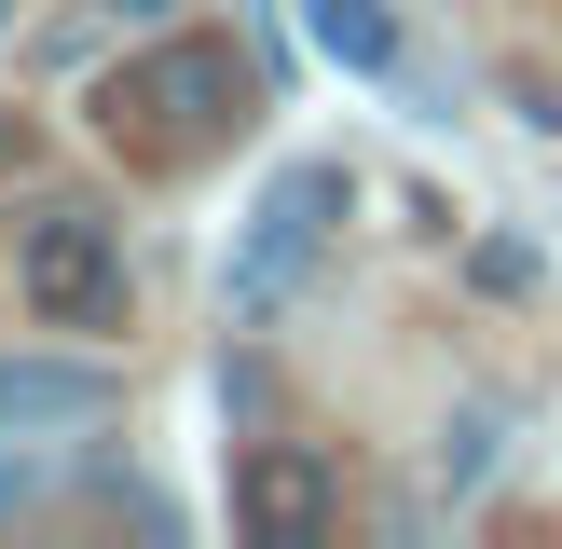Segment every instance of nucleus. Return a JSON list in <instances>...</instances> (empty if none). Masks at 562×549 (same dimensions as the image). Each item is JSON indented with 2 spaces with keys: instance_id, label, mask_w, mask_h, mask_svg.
I'll use <instances>...</instances> for the list:
<instances>
[{
  "instance_id": "11",
  "label": "nucleus",
  "mask_w": 562,
  "mask_h": 549,
  "mask_svg": "<svg viewBox=\"0 0 562 549\" xmlns=\"http://www.w3.org/2000/svg\"><path fill=\"white\" fill-rule=\"evenodd\" d=\"M0 27H14V0H0Z\"/></svg>"
},
{
  "instance_id": "10",
  "label": "nucleus",
  "mask_w": 562,
  "mask_h": 549,
  "mask_svg": "<svg viewBox=\"0 0 562 549\" xmlns=\"http://www.w3.org/2000/svg\"><path fill=\"white\" fill-rule=\"evenodd\" d=\"M110 14H137V27H165V14H179V0H110Z\"/></svg>"
},
{
  "instance_id": "4",
  "label": "nucleus",
  "mask_w": 562,
  "mask_h": 549,
  "mask_svg": "<svg viewBox=\"0 0 562 549\" xmlns=\"http://www.w3.org/2000/svg\"><path fill=\"white\" fill-rule=\"evenodd\" d=\"M234 522H247L261 549H316V536H344V481H329V453L261 439V453H247V481H234Z\"/></svg>"
},
{
  "instance_id": "1",
  "label": "nucleus",
  "mask_w": 562,
  "mask_h": 549,
  "mask_svg": "<svg viewBox=\"0 0 562 549\" xmlns=\"http://www.w3.org/2000/svg\"><path fill=\"white\" fill-rule=\"evenodd\" d=\"M247 97H261L247 42H220V27H179V42H151L137 69H110V82H97V124L124 137L137 165H206L220 137L247 124Z\"/></svg>"
},
{
  "instance_id": "5",
  "label": "nucleus",
  "mask_w": 562,
  "mask_h": 549,
  "mask_svg": "<svg viewBox=\"0 0 562 549\" xmlns=\"http://www.w3.org/2000/svg\"><path fill=\"white\" fill-rule=\"evenodd\" d=\"M97 439L124 426V371H97V357H0V439Z\"/></svg>"
},
{
  "instance_id": "6",
  "label": "nucleus",
  "mask_w": 562,
  "mask_h": 549,
  "mask_svg": "<svg viewBox=\"0 0 562 549\" xmlns=\"http://www.w3.org/2000/svg\"><path fill=\"white\" fill-rule=\"evenodd\" d=\"M302 14H316V42L344 55L357 82H398V69H412V42H398V14H384V0H302Z\"/></svg>"
},
{
  "instance_id": "3",
  "label": "nucleus",
  "mask_w": 562,
  "mask_h": 549,
  "mask_svg": "<svg viewBox=\"0 0 562 549\" xmlns=\"http://www.w3.org/2000/svg\"><path fill=\"white\" fill-rule=\"evenodd\" d=\"M344 206H357L344 165H289V179H274V206H261V234H247V261H234V316H261V302L329 247V220H344Z\"/></svg>"
},
{
  "instance_id": "8",
  "label": "nucleus",
  "mask_w": 562,
  "mask_h": 549,
  "mask_svg": "<svg viewBox=\"0 0 562 549\" xmlns=\"http://www.w3.org/2000/svg\"><path fill=\"white\" fill-rule=\"evenodd\" d=\"M467 274H481L494 302H521V289H536V247H521V234H481V247H467Z\"/></svg>"
},
{
  "instance_id": "2",
  "label": "nucleus",
  "mask_w": 562,
  "mask_h": 549,
  "mask_svg": "<svg viewBox=\"0 0 562 549\" xmlns=\"http://www.w3.org/2000/svg\"><path fill=\"white\" fill-rule=\"evenodd\" d=\"M27 316L42 329H124V234H110V206L27 220Z\"/></svg>"
},
{
  "instance_id": "9",
  "label": "nucleus",
  "mask_w": 562,
  "mask_h": 549,
  "mask_svg": "<svg viewBox=\"0 0 562 549\" xmlns=\"http://www.w3.org/2000/svg\"><path fill=\"white\" fill-rule=\"evenodd\" d=\"M27 165H42V137H27V124H0V192H14Z\"/></svg>"
},
{
  "instance_id": "7",
  "label": "nucleus",
  "mask_w": 562,
  "mask_h": 549,
  "mask_svg": "<svg viewBox=\"0 0 562 549\" xmlns=\"http://www.w3.org/2000/svg\"><path fill=\"white\" fill-rule=\"evenodd\" d=\"M55 494V467H42V439H0V522H27Z\"/></svg>"
}]
</instances>
